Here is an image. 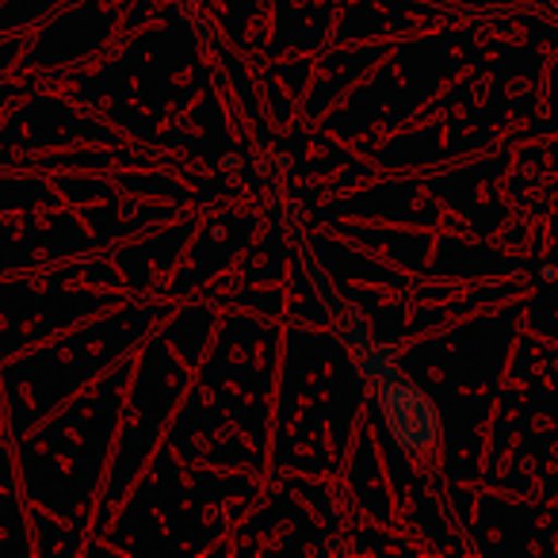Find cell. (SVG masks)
<instances>
[{
  "label": "cell",
  "mask_w": 558,
  "mask_h": 558,
  "mask_svg": "<svg viewBox=\"0 0 558 558\" xmlns=\"http://www.w3.org/2000/svg\"><path fill=\"white\" fill-rule=\"evenodd\" d=\"M379 410L387 417L395 440L410 456H425L436 444V436H440V417H436L433 402L398 367L379 372Z\"/></svg>",
  "instance_id": "obj_1"
}]
</instances>
